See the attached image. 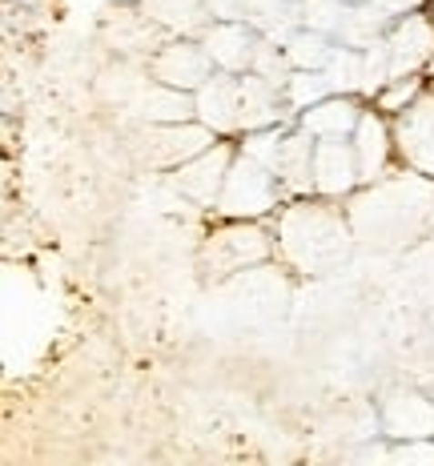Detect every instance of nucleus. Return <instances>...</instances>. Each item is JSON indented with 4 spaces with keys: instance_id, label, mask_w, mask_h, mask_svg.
I'll return each instance as SVG.
<instances>
[{
    "instance_id": "f257e3e1",
    "label": "nucleus",
    "mask_w": 434,
    "mask_h": 466,
    "mask_svg": "<svg viewBox=\"0 0 434 466\" xmlns=\"http://www.w3.org/2000/svg\"><path fill=\"white\" fill-rule=\"evenodd\" d=\"M278 246L282 254L294 261L302 274H322V269L338 266L346 258V221L334 206H318V201H306V206H289L278 221Z\"/></svg>"
},
{
    "instance_id": "f03ea898",
    "label": "nucleus",
    "mask_w": 434,
    "mask_h": 466,
    "mask_svg": "<svg viewBox=\"0 0 434 466\" xmlns=\"http://www.w3.org/2000/svg\"><path fill=\"white\" fill-rule=\"evenodd\" d=\"M278 249V238L257 226L254 218H221V226L201 246V266L214 278H229L246 266H257Z\"/></svg>"
},
{
    "instance_id": "7ed1b4c3",
    "label": "nucleus",
    "mask_w": 434,
    "mask_h": 466,
    "mask_svg": "<svg viewBox=\"0 0 434 466\" xmlns=\"http://www.w3.org/2000/svg\"><path fill=\"white\" fill-rule=\"evenodd\" d=\"M282 177H278L269 165H262L257 157H249L246 149L234 157L229 165V177H226V189H221V201H217V213L221 218H266L269 209H278V198H282Z\"/></svg>"
},
{
    "instance_id": "20e7f679",
    "label": "nucleus",
    "mask_w": 434,
    "mask_h": 466,
    "mask_svg": "<svg viewBox=\"0 0 434 466\" xmlns=\"http://www.w3.org/2000/svg\"><path fill=\"white\" fill-rule=\"evenodd\" d=\"M234 157L237 153L229 149V145H209V149H201L197 157H189L186 165L173 169V186L186 193L189 201H197V206H217Z\"/></svg>"
},
{
    "instance_id": "39448f33",
    "label": "nucleus",
    "mask_w": 434,
    "mask_h": 466,
    "mask_svg": "<svg viewBox=\"0 0 434 466\" xmlns=\"http://www.w3.org/2000/svg\"><path fill=\"white\" fill-rule=\"evenodd\" d=\"M394 145L410 169L434 177V93H422L410 109L394 116Z\"/></svg>"
},
{
    "instance_id": "423d86ee",
    "label": "nucleus",
    "mask_w": 434,
    "mask_h": 466,
    "mask_svg": "<svg viewBox=\"0 0 434 466\" xmlns=\"http://www.w3.org/2000/svg\"><path fill=\"white\" fill-rule=\"evenodd\" d=\"M362 186L354 137H314V189L326 198H342Z\"/></svg>"
},
{
    "instance_id": "0eeeda50",
    "label": "nucleus",
    "mask_w": 434,
    "mask_h": 466,
    "mask_svg": "<svg viewBox=\"0 0 434 466\" xmlns=\"http://www.w3.org/2000/svg\"><path fill=\"white\" fill-rule=\"evenodd\" d=\"M145 157L153 165H169V169H177V165H186L189 157H197L201 149H209L214 145V129H206V125H181V121H166V125H149V133H145Z\"/></svg>"
},
{
    "instance_id": "6e6552de",
    "label": "nucleus",
    "mask_w": 434,
    "mask_h": 466,
    "mask_svg": "<svg viewBox=\"0 0 434 466\" xmlns=\"http://www.w3.org/2000/svg\"><path fill=\"white\" fill-rule=\"evenodd\" d=\"M193 113L214 133L241 129V76H209L193 96Z\"/></svg>"
},
{
    "instance_id": "1a4fd4ad",
    "label": "nucleus",
    "mask_w": 434,
    "mask_h": 466,
    "mask_svg": "<svg viewBox=\"0 0 434 466\" xmlns=\"http://www.w3.org/2000/svg\"><path fill=\"white\" fill-rule=\"evenodd\" d=\"M153 76H157L161 85H173V89L197 93L201 85L214 76V56L197 45H169V48H161L157 61H153Z\"/></svg>"
},
{
    "instance_id": "9d476101",
    "label": "nucleus",
    "mask_w": 434,
    "mask_h": 466,
    "mask_svg": "<svg viewBox=\"0 0 434 466\" xmlns=\"http://www.w3.org/2000/svg\"><path fill=\"white\" fill-rule=\"evenodd\" d=\"M390 145H394V125H386L378 113H362L358 125H354V153H358L362 181H378L386 173Z\"/></svg>"
},
{
    "instance_id": "9b49d317",
    "label": "nucleus",
    "mask_w": 434,
    "mask_h": 466,
    "mask_svg": "<svg viewBox=\"0 0 434 466\" xmlns=\"http://www.w3.org/2000/svg\"><path fill=\"white\" fill-rule=\"evenodd\" d=\"M358 105L354 101H318L310 105V113L302 116V129L310 137H354V125H358Z\"/></svg>"
},
{
    "instance_id": "f8f14e48",
    "label": "nucleus",
    "mask_w": 434,
    "mask_h": 466,
    "mask_svg": "<svg viewBox=\"0 0 434 466\" xmlns=\"http://www.w3.org/2000/svg\"><path fill=\"white\" fill-rule=\"evenodd\" d=\"M422 93H427V81H422V76H410V81H390V89L378 93L374 109L386 113V116H399L402 109H410Z\"/></svg>"
},
{
    "instance_id": "ddd939ff",
    "label": "nucleus",
    "mask_w": 434,
    "mask_h": 466,
    "mask_svg": "<svg viewBox=\"0 0 434 466\" xmlns=\"http://www.w3.org/2000/svg\"><path fill=\"white\" fill-rule=\"evenodd\" d=\"M430 93H434V85H430Z\"/></svg>"
}]
</instances>
